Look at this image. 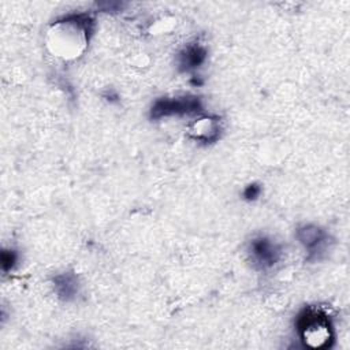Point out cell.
Wrapping results in <instances>:
<instances>
[{
	"instance_id": "cell-1",
	"label": "cell",
	"mask_w": 350,
	"mask_h": 350,
	"mask_svg": "<svg viewBox=\"0 0 350 350\" xmlns=\"http://www.w3.org/2000/svg\"><path fill=\"white\" fill-rule=\"evenodd\" d=\"M301 334L312 347H320L329 340L328 321L319 313H308L301 321Z\"/></svg>"
}]
</instances>
